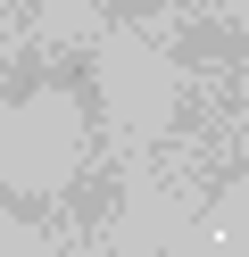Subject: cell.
Here are the masks:
<instances>
[{
  "label": "cell",
  "instance_id": "cell-1",
  "mask_svg": "<svg viewBox=\"0 0 249 257\" xmlns=\"http://www.w3.org/2000/svg\"><path fill=\"white\" fill-rule=\"evenodd\" d=\"M50 207H58V224H75V232H108V224L125 216V166L92 150V158L75 166V183H66Z\"/></svg>",
  "mask_w": 249,
  "mask_h": 257
},
{
  "label": "cell",
  "instance_id": "cell-2",
  "mask_svg": "<svg viewBox=\"0 0 249 257\" xmlns=\"http://www.w3.org/2000/svg\"><path fill=\"white\" fill-rule=\"evenodd\" d=\"M50 91L58 100H75V116H83V133H108V83H100V50L92 42H66V50H50Z\"/></svg>",
  "mask_w": 249,
  "mask_h": 257
},
{
  "label": "cell",
  "instance_id": "cell-3",
  "mask_svg": "<svg viewBox=\"0 0 249 257\" xmlns=\"http://www.w3.org/2000/svg\"><path fill=\"white\" fill-rule=\"evenodd\" d=\"M241 50H249L241 17H199V25H175V67H191V75L241 67Z\"/></svg>",
  "mask_w": 249,
  "mask_h": 257
},
{
  "label": "cell",
  "instance_id": "cell-4",
  "mask_svg": "<svg viewBox=\"0 0 249 257\" xmlns=\"http://www.w3.org/2000/svg\"><path fill=\"white\" fill-rule=\"evenodd\" d=\"M42 91H50V50H42V42H17V50L0 58V116L33 108Z\"/></svg>",
  "mask_w": 249,
  "mask_h": 257
},
{
  "label": "cell",
  "instance_id": "cell-5",
  "mask_svg": "<svg viewBox=\"0 0 249 257\" xmlns=\"http://www.w3.org/2000/svg\"><path fill=\"white\" fill-rule=\"evenodd\" d=\"M92 9L108 25H149V17H158V0H92Z\"/></svg>",
  "mask_w": 249,
  "mask_h": 257
},
{
  "label": "cell",
  "instance_id": "cell-6",
  "mask_svg": "<svg viewBox=\"0 0 249 257\" xmlns=\"http://www.w3.org/2000/svg\"><path fill=\"white\" fill-rule=\"evenodd\" d=\"M33 17H42V0H9V25H17V34H25Z\"/></svg>",
  "mask_w": 249,
  "mask_h": 257
}]
</instances>
